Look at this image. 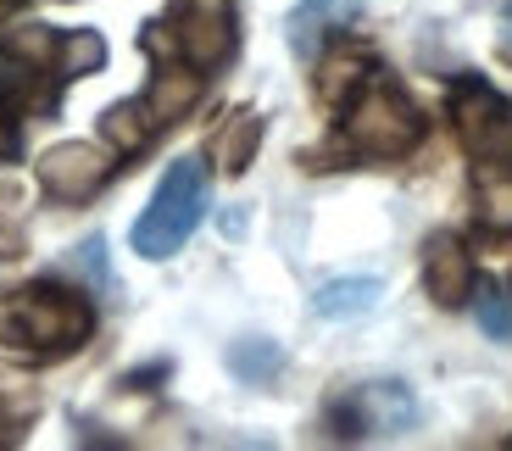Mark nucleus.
<instances>
[{
	"label": "nucleus",
	"instance_id": "nucleus-3",
	"mask_svg": "<svg viewBox=\"0 0 512 451\" xmlns=\"http://www.w3.org/2000/svg\"><path fill=\"white\" fill-rule=\"evenodd\" d=\"M418 418V401L396 385V379H379V385H357L340 407L329 413V424L340 435H401V429Z\"/></svg>",
	"mask_w": 512,
	"mask_h": 451
},
{
	"label": "nucleus",
	"instance_id": "nucleus-1",
	"mask_svg": "<svg viewBox=\"0 0 512 451\" xmlns=\"http://www.w3.org/2000/svg\"><path fill=\"white\" fill-rule=\"evenodd\" d=\"M206 201H212V179H206V162L201 156H179L173 168L156 179L151 190V207L134 218V229H128V240H134V251H140L145 262H162L173 257L184 240H190L195 229H201L206 218Z\"/></svg>",
	"mask_w": 512,
	"mask_h": 451
},
{
	"label": "nucleus",
	"instance_id": "nucleus-10",
	"mask_svg": "<svg viewBox=\"0 0 512 451\" xmlns=\"http://www.w3.org/2000/svg\"><path fill=\"white\" fill-rule=\"evenodd\" d=\"M501 56L512 62V6H507V17H501Z\"/></svg>",
	"mask_w": 512,
	"mask_h": 451
},
{
	"label": "nucleus",
	"instance_id": "nucleus-2",
	"mask_svg": "<svg viewBox=\"0 0 512 451\" xmlns=\"http://www.w3.org/2000/svg\"><path fill=\"white\" fill-rule=\"evenodd\" d=\"M95 312L78 296H62V290H23L0 307V340L28 351H73L78 340L90 335Z\"/></svg>",
	"mask_w": 512,
	"mask_h": 451
},
{
	"label": "nucleus",
	"instance_id": "nucleus-9",
	"mask_svg": "<svg viewBox=\"0 0 512 451\" xmlns=\"http://www.w3.org/2000/svg\"><path fill=\"white\" fill-rule=\"evenodd\" d=\"M273 362H279V351H273V346H240V351H234V368L251 374V379H262Z\"/></svg>",
	"mask_w": 512,
	"mask_h": 451
},
{
	"label": "nucleus",
	"instance_id": "nucleus-8",
	"mask_svg": "<svg viewBox=\"0 0 512 451\" xmlns=\"http://www.w3.org/2000/svg\"><path fill=\"white\" fill-rule=\"evenodd\" d=\"M474 312H479V329H485L490 340H507L512 346V296L507 290H485Z\"/></svg>",
	"mask_w": 512,
	"mask_h": 451
},
{
	"label": "nucleus",
	"instance_id": "nucleus-4",
	"mask_svg": "<svg viewBox=\"0 0 512 451\" xmlns=\"http://www.w3.org/2000/svg\"><path fill=\"white\" fill-rule=\"evenodd\" d=\"M384 301V279L379 273H340V279H323L312 290V312L329 323H346V318H362Z\"/></svg>",
	"mask_w": 512,
	"mask_h": 451
},
{
	"label": "nucleus",
	"instance_id": "nucleus-7",
	"mask_svg": "<svg viewBox=\"0 0 512 451\" xmlns=\"http://www.w3.org/2000/svg\"><path fill=\"white\" fill-rule=\"evenodd\" d=\"M429 290L446 307H457L462 290H468V262H462V251L451 240H435V251H429Z\"/></svg>",
	"mask_w": 512,
	"mask_h": 451
},
{
	"label": "nucleus",
	"instance_id": "nucleus-6",
	"mask_svg": "<svg viewBox=\"0 0 512 451\" xmlns=\"http://www.w3.org/2000/svg\"><path fill=\"white\" fill-rule=\"evenodd\" d=\"M95 179H101V156L90 145H62V151L45 156V184L56 195H84Z\"/></svg>",
	"mask_w": 512,
	"mask_h": 451
},
{
	"label": "nucleus",
	"instance_id": "nucleus-11",
	"mask_svg": "<svg viewBox=\"0 0 512 451\" xmlns=\"http://www.w3.org/2000/svg\"><path fill=\"white\" fill-rule=\"evenodd\" d=\"M12 90V62H6V56H0V95Z\"/></svg>",
	"mask_w": 512,
	"mask_h": 451
},
{
	"label": "nucleus",
	"instance_id": "nucleus-5",
	"mask_svg": "<svg viewBox=\"0 0 512 451\" xmlns=\"http://www.w3.org/2000/svg\"><path fill=\"white\" fill-rule=\"evenodd\" d=\"M362 6H368V0H301L290 12V23H284L290 28V45L301 56H312V45H318L323 34H334V28H346Z\"/></svg>",
	"mask_w": 512,
	"mask_h": 451
}]
</instances>
